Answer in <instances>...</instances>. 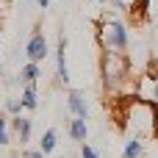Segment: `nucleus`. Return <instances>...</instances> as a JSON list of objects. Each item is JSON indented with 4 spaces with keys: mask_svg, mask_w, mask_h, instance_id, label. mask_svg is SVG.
Listing matches in <instances>:
<instances>
[{
    "mask_svg": "<svg viewBox=\"0 0 158 158\" xmlns=\"http://www.w3.org/2000/svg\"><path fill=\"white\" fill-rule=\"evenodd\" d=\"M100 75H103L106 94H114V97L125 94L128 86H131V75H133L128 56L117 53V50H103V56H100Z\"/></svg>",
    "mask_w": 158,
    "mask_h": 158,
    "instance_id": "obj_1",
    "label": "nucleus"
},
{
    "mask_svg": "<svg viewBox=\"0 0 158 158\" xmlns=\"http://www.w3.org/2000/svg\"><path fill=\"white\" fill-rule=\"evenodd\" d=\"M97 39L103 50H117V53L128 50V28L119 19H106L97 31Z\"/></svg>",
    "mask_w": 158,
    "mask_h": 158,
    "instance_id": "obj_2",
    "label": "nucleus"
},
{
    "mask_svg": "<svg viewBox=\"0 0 158 158\" xmlns=\"http://www.w3.org/2000/svg\"><path fill=\"white\" fill-rule=\"evenodd\" d=\"M25 53H28V61H44V56H47V39L42 36V33H33L31 39H28V47H25Z\"/></svg>",
    "mask_w": 158,
    "mask_h": 158,
    "instance_id": "obj_3",
    "label": "nucleus"
},
{
    "mask_svg": "<svg viewBox=\"0 0 158 158\" xmlns=\"http://www.w3.org/2000/svg\"><path fill=\"white\" fill-rule=\"evenodd\" d=\"M56 75L64 86H69V67H67V39H58V50H56Z\"/></svg>",
    "mask_w": 158,
    "mask_h": 158,
    "instance_id": "obj_4",
    "label": "nucleus"
},
{
    "mask_svg": "<svg viewBox=\"0 0 158 158\" xmlns=\"http://www.w3.org/2000/svg\"><path fill=\"white\" fill-rule=\"evenodd\" d=\"M67 108L75 114V117H89V106H86V97H83V92H78V89H72L69 94H67Z\"/></svg>",
    "mask_w": 158,
    "mask_h": 158,
    "instance_id": "obj_5",
    "label": "nucleus"
},
{
    "mask_svg": "<svg viewBox=\"0 0 158 158\" xmlns=\"http://www.w3.org/2000/svg\"><path fill=\"white\" fill-rule=\"evenodd\" d=\"M11 128H14V133H17V142L19 144H28L31 142V119L28 117H11Z\"/></svg>",
    "mask_w": 158,
    "mask_h": 158,
    "instance_id": "obj_6",
    "label": "nucleus"
},
{
    "mask_svg": "<svg viewBox=\"0 0 158 158\" xmlns=\"http://www.w3.org/2000/svg\"><path fill=\"white\" fill-rule=\"evenodd\" d=\"M67 133H69L75 142H86V136H89L86 119H83V117H75V119H69V122H67Z\"/></svg>",
    "mask_w": 158,
    "mask_h": 158,
    "instance_id": "obj_7",
    "label": "nucleus"
},
{
    "mask_svg": "<svg viewBox=\"0 0 158 158\" xmlns=\"http://www.w3.org/2000/svg\"><path fill=\"white\" fill-rule=\"evenodd\" d=\"M42 75V69H39V64L36 61H28L22 69H19V83L22 86H28V83H36V78Z\"/></svg>",
    "mask_w": 158,
    "mask_h": 158,
    "instance_id": "obj_8",
    "label": "nucleus"
},
{
    "mask_svg": "<svg viewBox=\"0 0 158 158\" xmlns=\"http://www.w3.org/2000/svg\"><path fill=\"white\" fill-rule=\"evenodd\" d=\"M22 106L28 108V111H33L36 106H39V100H36V83H28V86H22Z\"/></svg>",
    "mask_w": 158,
    "mask_h": 158,
    "instance_id": "obj_9",
    "label": "nucleus"
},
{
    "mask_svg": "<svg viewBox=\"0 0 158 158\" xmlns=\"http://www.w3.org/2000/svg\"><path fill=\"white\" fill-rule=\"evenodd\" d=\"M142 156V139H128L125 142V150H122V158H139Z\"/></svg>",
    "mask_w": 158,
    "mask_h": 158,
    "instance_id": "obj_10",
    "label": "nucleus"
},
{
    "mask_svg": "<svg viewBox=\"0 0 158 158\" xmlns=\"http://www.w3.org/2000/svg\"><path fill=\"white\" fill-rule=\"evenodd\" d=\"M56 139H58V136H56V131H53V128H50V131H44V136H42V147H39V150H42L44 156H47V153H53V150H56Z\"/></svg>",
    "mask_w": 158,
    "mask_h": 158,
    "instance_id": "obj_11",
    "label": "nucleus"
},
{
    "mask_svg": "<svg viewBox=\"0 0 158 158\" xmlns=\"http://www.w3.org/2000/svg\"><path fill=\"white\" fill-rule=\"evenodd\" d=\"M6 111H8L11 117H19V114L25 111V106H22V100H17V97H8V100H6Z\"/></svg>",
    "mask_w": 158,
    "mask_h": 158,
    "instance_id": "obj_12",
    "label": "nucleus"
},
{
    "mask_svg": "<svg viewBox=\"0 0 158 158\" xmlns=\"http://www.w3.org/2000/svg\"><path fill=\"white\" fill-rule=\"evenodd\" d=\"M0 144H8V117L0 114Z\"/></svg>",
    "mask_w": 158,
    "mask_h": 158,
    "instance_id": "obj_13",
    "label": "nucleus"
},
{
    "mask_svg": "<svg viewBox=\"0 0 158 158\" xmlns=\"http://www.w3.org/2000/svg\"><path fill=\"white\" fill-rule=\"evenodd\" d=\"M153 136L158 139V103H153Z\"/></svg>",
    "mask_w": 158,
    "mask_h": 158,
    "instance_id": "obj_14",
    "label": "nucleus"
},
{
    "mask_svg": "<svg viewBox=\"0 0 158 158\" xmlns=\"http://www.w3.org/2000/svg\"><path fill=\"white\" fill-rule=\"evenodd\" d=\"M81 156H83V158H97V150H94V147H89V144H83Z\"/></svg>",
    "mask_w": 158,
    "mask_h": 158,
    "instance_id": "obj_15",
    "label": "nucleus"
},
{
    "mask_svg": "<svg viewBox=\"0 0 158 158\" xmlns=\"http://www.w3.org/2000/svg\"><path fill=\"white\" fill-rule=\"evenodd\" d=\"M22 158H44V153H42V150H25Z\"/></svg>",
    "mask_w": 158,
    "mask_h": 158,
    "instance_id": "obj_16",
    "label": "nucleus"
},
{
    "mask_svg": "<svg viewBox=\"0 0 158 158\" xmlns=\"http://www.w3.org/2000/svg\"><path fill=\"white\" fill-rule=\"evenodd\" d=\"M153 103H158V83L153 86Z\"/></svg>",
    "mask_w": 158,
    "mask_h": 158,
    "instance_id": "obj_17",
    "label": "nucleus"
},
{
    "mask_svg": "<svg viewBox=\"0 0 158 158\" xmlns=\"http://www.w3.org/2000/svg\"><path fill=\"white\" fill-rule=\"evenodd\" d=\"M47 3H50V0H36V6H39V8H47Z\"/></svg>",
    "mask_w": 158,
    "mask_h": 158,
    "instance_id": "obj_18",
    "label": "nucleus"
}]
</instances>
